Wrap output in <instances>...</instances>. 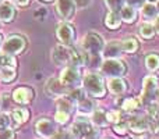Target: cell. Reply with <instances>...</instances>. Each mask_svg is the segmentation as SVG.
<instances>
[{"label":"cell","mask_w":159,"mask_h":139,"mask_svg":"<svg viewBox=\"0 0 159 139\" xmlns=\"http://www.w3.org/2000/svg\"><path fill=\"white\" fill-rule=\"evenodd\" d=\"M43 2H53V0H43Z\"/></svg>","instance_id":"obj_51"},{"label":"cell","mask_w":159,"mask_h":139,"mask_svg":"<svg viewBox=\"0 0 159 139\" xmlns=\"http://www.w3.org/2000/svg\"><path fill=\"white\" fill-rule=\"evenodd\" d=\"M120 46H121V50L123 52H126V53H135L138 50V41L135 38H133V36H127V38H124L123 39V42L120 43Z\"/></svg>","instance_id":"obj_24"},{"label":"cell","mask_w":159,"mask_h":139,"mask_svg":"<svg viewBox=\"0 0 159 139\" xmlns=\"http://www.w3.org/2000/svg\"><path fill=\"white\" fill-rule=\"evenodd\" d=\"M149 120L151 117H138V115H133L129 120L127 125L131 134H140V132H149Z\"/></svg>","instance_id":"obj_12"},{"label":"cell","mask_w":159,"mask_h":139,"mask_svg":"<svg viewBox=\"0 0 159 139\" xmlns=\"http://www.w3.org/2000/svg\"><path fill=\"white\" fill-rule=\"evenodd\" d=\"M147 2H148V3H157L158 0H147Z\"/></svg>","instance_id":"obj_47"},{"label":"cell","mask_w":159,"mask_h":139,"mask_svg":"<svg viewBox=\"0 0 159 139\" xmlns=\"http://www.w3.org/2000/svg\"><path fill=\"white\" fill-rule=\"evenodd\" d=\"M2 46H3V41H2V36H0V49H2Z\"/></svg>","instance_id":"obj_48"},{"label":"cell","mask_w":159,"mask_h":139,"mask_svg":"<svg viewBox=\"0 0 159 139\" xmlns=\"http://www.w3.org/2000/svg\"><path fill=\"white\" fill-rule=\"evenodd\" d=\"M145 67L149 71H157L159 70V54L157 53H151L145 57Z\"/></svg>","instance_id":"obj_29"},{"label":"cell","mask_w":159,"mask_h":139,"mask_svg":"<svg viewBox=\"0 0 159 139\" xmlns=\"http://www.w3.org/2000/svg\"><path fill=\"white\" fill-rule=\"evenodd\" d=\"M120 24H121V18L117 11H109L106 14V17H105V25L109 29H119Z\"/></svg>","instance_id":"obj_22"},{"label":"cell","mask_w":159,"mask_h":139,"mask_svg":"<svg viewBox=\"0 0 159 139\" xmlns=\"http://www.w3.org/2000/svg\"><path fill=\"white\" fill-rule=\"evenodd\" d=\"M67 98L77 104L80 100H82V99L85 98V90L82 89V88H75V89H71L69 93H67Z\"/></svg>","instance_id":"obj_31"},{"label":"cell","mask_w":159,"mask_h":139,"mask_svg":"<svg viewBox=\"0 0 159 139\" xmlns=\"http://www.w3.org/2000/svg\"><path fill=\"white\" fill-rule=\"evenodd\" d=\"M92 127H91L89 121L85 120V118H78L74 123V125L70 129V134H71L73 139H82L84 137H87L91 131H92Z\"/></svg>","instance_id":"obj_13"},{"label":"cell","mask_w":159,"mask_h":139,"mask_svg":"<svg viewBox=\"0 0 159 139\" xmlns=\"http://www.w3.org/2000/svg\"><path fill=\"white\" fill-rule=\"evenodd\" d=\"M140 104H141L140 98H129V99H124L121 107H123V110L127 113H134L140 109Z\"/></svg>","instance_id":"obj_27"},{"label":"cell","mask_w":159,"mask_h":139,"mask_svg":"<svg viewBox=\"0 0 159 139\" xmlns=\"http://www.w3.org/2000/svg\"><path fill=\"white\" fill-rule=\"evenodd\" d=\"M70 118V114H66V113H61V111H57L55 115V120L57 124H61V125H64V124L69 121Z\"/></svg>","instance_id":"obj_37"},{"label":"cell","mask_w":159,"mask_h":139,"mask_svg":"<svg viewBox=\"0 0 159 139\" xmlns=\"http://www.w3.org/2000/svg\"><path fill=\"white\" fill-rule=\"evenodd\" d=\"M2 2H4V0H0V3H2Z\"/></svg>","instance_id":"obj_52"},{"label":"cell","mask_w":159,"mask_h":139,"mask_svg":"<svg viewBox=\"0 0 159 139\" xmlns=\"http://www.w3.org/2000/svg\"><path fill=\"white\" fill-rule=\"evenodd\" d=\"M145 2L147 0H126V4L127 6H131V7H143L144 4H145Z\"/></svg>","instance_id":"obj_40"},{"label":"cell","mask_w":159,"mask_h":139,"mask_svg":"<svg viewBox=\"0 0 159 139\" xmlns=\"http://www.w3.org/2000/svg\"><path fill=\"white\" fill-rule=\"evenodd\" d=\"M52 60L56 66H70L71 60V46L57 45L52 50Z\"/></svg>","instance_id":"obj_10"},{"label":"cell","mask_w":159,"mask_h":139,"mask_svg":"<svg viewBox=\"0 0 159 139\" xmlns=\"http://www.w3.org/2000/svg\"><path fill=\"white\" fill-rule=\"evenodd\" d=\"M91 121H92L93 125L99 127V128L106 127V124L109 123V121H107V115L103 110H95V111L91 114Z\"/></svg>","instance_id":"obj_25"},{"label":"cell","mask_w":159,"mask_h":139,"mask_svg":"<svg viewBox=\"0 0 159 139\" xmlns=\"http://www.w3.org/2000/svg\"><path fill=\"white\" fill-rule=\"evenodd\" d=\"M11 125V117L7 113H0V129H7Z\"/></svg>","instance_id":"obj_34"},{"label":"cell","mask_w":159,"mask_h":139,"mask_svg":"<svg viewBox=\"0 0 159 139\" xmlns=\"http://www.w3.org/2000/svg\"><path fill=\"white\" fill-rule=\"evenodd\" d=\"M14 78H16V68H13V67H0V81L8 84Z\"/></svg>","instance_id":"obj_28"},{"label":"cell","mask_w":159,"mask_h":139,"mask_svg":"<svg viewBox=\"0 0 159 139\" xmlns=\"http://www.w3.org/2000/svg\"><path fill=\"white\" fill-rule=\"evenodd\" d=\"M56 106H57V111L66 113V114H71V113L74 111L75 103L70 100L67 96H61V98H57V100H56Z\"/></svg>","instance_id":"obj_20"},{"label":"cell","mask_w":159,"mask_h":139,"mask_svg":"<svg viewBox=\"0 0 159 139\" xmlns=\"http://www.w3.org/2000/svg\"><path fill=\"white\" fill-rule=\"evenodd\" d=\"M126 64L120 59H107L101 66V72L110 78H121L126 74Z\"/></svg>","instance_id":"obj_4"},{"label":"cell","mask_w":159,"mask_h":139,"mask_svg":"<svg viewBox=\"0 0 159 139\" xmlns=\"http://www.w3.org/2000/svg\"><path fill=\"white\" fill-rule=\"evenodd\" d=\"M16 15V8L10 2H2L0 3V21L10 22L13 21Z\"/></svg>","instance_id":"obj_17"},{"label":"cell","mask_w":159,"mask_h":139,"mask_svg":"<svg viewBox=\"0 0 159 139\" xmlns=\"http://www.w3.org/2000/svg\"><path fill=\"white\" fill-rule=\"evenodd\" d=\"M159 92V81L155 75H148L144 79L143 92H141L140 100L143 104H151L157 99Z\"/></svg>","instance_id":"obj_2"},{"label":"cell","mask_w":159,"mask_h":139,"mask_svg":"<svg viewBox=\"0 0 159 139\" xmlns=\"http://www.w3.org/2000/svg\"><path fill=\"white\" fill-rule=\"evenodd\" d=\"M11 118H13V121L16 124H24L28 121V118H30V113H28L27 109H22V107H17V109H14L13 111H11Z\"/></svg>","instance_id":"obj_23"},{"label":"cell","mask_w":159,"mask_h":139,"mask_svg":"<svg viewBox=\"0 0 159 139\" xmlns=\"http://www.w3.org/2000/svg\"><path fill=\"white\" fill-rule=\"evenodd\" d=\"M105 47V42L99 33L96 32H88L82 41V50L88 53V56H96L101 54Z\"/></svg>","instance_id":"obj_3"},{"label":"cell","mask_w":159,"mask_h":139,"mask_svg":"<svg viewBox=\"0 0 159 139\" xmlns=\"http://www.w3.org/2000/svg\"><path fill=\"white\" fill-rule=\"evenodd\" d=\"M0 139H14V131L10 128L0 129Z\"/></svg>","instance_id":"obj_38"},{"label":"cell","mask_w":159,"mask_h":139,"mask_svg":"<svg viewBox=\"0 0 159 139\" xmlns=\"http://www.w3.org/2000/svg\"><path fill=\"white\" fill-rule=\"evenodd\" d=\"M77 4L74 0H56V13L61 18V21L67 22L74 17Z\"/></svg>","instance_id":"obj_9"},{"label":"cell","mask_w":159,"mask_h":139,"mask_svg":"<svg viewBox=\"0 0 159 139\" xmlns=\"http://www.w3.org/2000/svg\"><path fill=\"white\" fill-rule=\"evenodd\" d=\"M140 35L143 36L144 39H151L154 38L155 35V28L151 22H144L140 28Z\"/></svg>","instance_id":"obj_30"},{"label":"cell","mask_w":159,"mask_h":139,"mask_svg":"<svg viewBox=\"0 0 159 139\" xmlns=\"http://www.w3.org/2000/svg\"><path fill=\"white\" fill-rule=\"evenodd\" d=\"M82 89L92 98H102L105 96L106 92V86H105L103 78L101 74L98 72H89L84 76V79L81 81Z\"/></svg>","instance_id":"obj_1"},{"label":"cell","mask_w":159,"mask_h":139,"mask_svg":"<svg viewBox=\"0 0 159 139\" xmlns=\"http://www.w3.org/2000/svg\"><path fill=\"white\" fill-rule=\"evenodd\" d=\"M16 2L17 6H20V7H25V6H28V3L31 2V0H14Z\"/></svg>","instance_id":"obj_43"},{"label":"cell","mask_w":159,"mask_h":139,"mask_svg":"<svg viewBox=\"0 0 159 139\" xmlns=\"http://www.w3.org/2000/svg\"><path fill=\"white\" fill-rule=\"evenodd\" d=\"M133 139H148L149 132H140V134H131Z\"/></svg>","instance_id":"obj_41"},{"label":"cell","mask_w":159,"mask_h":139,"mask_svg":"<svg viewBox=\"0 0 159 139\" xmlns=\"http://www.w3.org/2000/svg\"><path fill=\"white\" fill-rule=\"evenodd\" d=\"M105 4L109 8V11H120L123 6L126 4V0H105Z\"/></svg>","instance_id":"obj_32"},{"label":"cell","mask_w":159,"mask_h":139,"mask_svg":"<svg viewBox=\"0 0 159 139\" xmlns=\"http://www.w3.org/2000/svg\"><path fill=\"white\" fill-rule=\"evenodd\" d=\"M141 14L145 20H155L159 15L158 10H157V6L154 3H145L141 8Z\"/></svg>","instance_id":"obj_26"},{"label":"cell","mask_w":159,"mask_h":139,"mask_svg":"<svg viewBox=\"0 0 159 139\" xmlns=\"http://www.w3.org/2000/svg\"><path fill=\"white\" fill-rule=\"evenodd\" d=\"M60 82L67 88L69 90L71 89H75V88H80L81 85V74H80L78 68L75 67H71V66H67L66 68L61 71L60 74Z\"/></svg>","instance_id":"obj_6"},{"label":"cell","mask_w":159,"mask_h":139,"mask_svg":"<svg viewBox=\"0 0 159 139\" xmlns=\"http://www.w3.org/2000/svg\"><path fill=\"white\" fill-rule=\"evenodd\" d=\"M17 66V61L14 59V56H10V54H0V67H13L16 68Z\"/></svg>","instance_id":"obj_33"},{"label":"cell","mask_w":159,"mask_h":139,"mask_svg":"<svg viewBox=\"0 0 159 139\" xmlns=\"http://www.w3.org/2000/svg\"><path fill=\"white\" fill-rule=\"evenodd\" d=\"M89 2L91 0H74V3L75 4H78V6H87Z\"/></svg>","instance_id":"obj_44"},{"label":"cell","mask_w":159,"mask_h":139,"mask_svg":"<svg viewBox=\"0 0 159 139\" xmlns=\"http://www.w3.org/2000/svg\"><path fill=\"white\" fill-rule=\"evenodd\" d=\"M113 131L116 132V134L119 135H126L127 131H129V125H127V123H117L115 124V127H113Z\"/></svg>","instance_id":"obj_36"},{"label":"cell","mask_w":159,"mask_h":139,"mask_svg":"<svg viewBox=\"0 0 159 139\" xmlns=\"http://www.w3.org/2000/svg\"><path fill=\"white\" fill-rule=\"evenodd\" d=\"M155 6H157V10H158V14H159V0L157 2V4H155Z\"/></svg>","instance_id":"obj_46"},{"label":"cell","mask_w":159,"mask_h":139,"mask_svg":"<svg viewBox=\"0 0 159 139\" xmlns=\"http://www.w3.org/2000/svg\"><path fill=\"white\" fill-rule=\"evenodd\" d=\"M95 102L92 100V99L87 98L85 96L82 100H80L77 103V109L80 111V114H84V115H91L93 111H95Z\"/></svg>","instance_id":"obj_19"},{"label":"cell","mask_w":159,"mask_h":139,"mask_svg":"<svg viewBox=\"0 0 159 139\" xmlns=\"http://www.w3.org/2000/svg\"><path fill=\"white\" fill-rule=\"evenodd\" d=\"M154 28H155V32L159 35V15L155 18V24H154Z\"/></svg>","instance_id":"obj_45"},{"label":"cell","mask_w":159,"mask_h":139,"mask_svg":"<svg viewBox=\"0 0 159 139\" xmlns=\"http://www.w3.org/2000/svg\"><path fill=\"white\" fill-rule=\"evenodd\" d=\"M106 115H107V121H109V123L117 124L121 121V114H120V111H117V110H112V111L106 113Z\"/></svg>","instance_id":"obj_35"},{"label":"cell","mask_w":159,"mask_h":139,"mask_svg":"<svg viewBox=\"0 0 159 139\" xmlns=\"http://www.w3.org/2000/svg\"><path fill=\"white\" fill-rule=\"evenodd\" d=\"M57 132L55 123L49 118H41L35 123V134L41 139H52Z\"/></svg>","instance_id":"obj_8"},{"label":"cell","mask_w":159,"mask_h":139,"mask_svg":"<svg viewBox=\"0 0 159 139\" xmlns=\"http://www.w3.org/2000/svg\"><path fill=\"white\" fill-rule=\"evenodd\" d=\"M121 53H123V50H121L120 43H117V42H110L102 50V56L105 57V60H107V59H119Z\"/></svg>","instance_id":"obj_16"},{"label":"cell","mask_w":159,"mask_h":139,"mask_svg":"<svg viewBox=\"0 0 159 139\" xmlns=\"http://www.w3.org/2000/svg\"><path fill=\"white\" fill-rule=\"evenodd\" d=\"M157 102H158V106H159V92H158V96H157Z\"/></svg>","instance_id":"obj_49"},{"label":"cell","mask_w":159,"mask_h":139,"mask_svg":"<svg viewBox=\"0 0 159 139\" xmlns=\"http://www.w3.org/2000/svg\"><path fill=\"white\" fill-rule=\"evenodd\" d=\"M45 92L49 96H55V98H61V96H67L70 92L66 86L60 82L59 78H50L45 84Z\"/></svg>","instance_id":"obj_11"},{"label":"cell","mask_w":159,"mask_h":139,"mask_svg":"<svg viewBox=\"0 0 159 139\" xmlns=\"http://www.w3.org/2000/svg\"><path fill=\"white\" fill-rule=\"evenodd\" d=\"M88 63V53L82 49L77 47H71V60H70V66L71 67H82Z\"/></svg>","instance_id":"obj_15"},{"label":"cell","mask_w":159,"mask_h":139,"mask_svg":"<svg viewBox=\"0 0 159 139\" xmlns=\"http://www.w3.org/2000/svg\"><path fill=\"white\" fill-rule=\"evenodd\" d=\"M0 106H2V96H0Z\"/></svg>","instance_id":"obj_50"},{"label":"cell","mask_w":159,"mask_h":139,"mask_svg":"<svg viewBox=\"0 0 159 139\" xmlns=\"http://www.w3.org/2000/svg\"><path fill=\"white\" fill-rule=\"evenodd\" d=\"M56 36H57L60 45L64 46H71L75 41V32L73 25H70L69 22H59L56 27Z\"/></svg>","instance_id":"obj_7"},{"label":"cell","mask_w":159,"mask_h":139,"mask_svg":"<svg viewBox=\"0 0 159 139\" xmlns=\"http://www.w3.org/2000/svg\"><path fill=\"white\" fill-rule=\"evenodd\" d=\"M27 46V42L21 35H10L4 42H3L2 50L4 54L17 56L22 53V50Z\"/></svg>","instance_id":"obj_5"},{"label":"cell","mask_w":159,"mask_h":139,"mask_svg":"<svg viewBox=\"0 0 159 139\" xmlns=\"http://www.w3.org/2000/svg\"><path fill=\"white\" fill-rule=\"evenodd\" d=\"M52 139H73L70 131H63V132H56V135Z\"/></svg>","instance_id":"obj_39"},{"label":"cell","mask_w":159,"mask_h":139,"mask_svg":"<svg viewBox=\"0 0 159 139\" xmlns=\"http://www.w3.org/2000/svg\"><path fill=\"white\" fill-rule=\"evenodd\" d=\"M98 137H99V132L96 131V129H92V131H91L89 134L87 135V137H84L82 139H96Z\"/></svg>","instance_id":"obj_42"},{"label":"cell","mask_w":159,"mask_h":139,"mask_svg":"<svg viewBox=\"0 0 159 139\" xmlns=\"http://www.w3.org/2000/svg\"><path fill=\"white\" fill-rule=\"evenodd\" d=\"M13 100L18 104H28L34 99V90L28 86H20L13 90Z\"/></svg>","instance_id":"obj_14"},{"label":"cell","mask_w":159,"mask_h":139,"mask_svg":"<svg viewBox=\"0 0 159 139\" xmlns=\"http://www.w3.org/2000/svg\"><path fill=\"white\" fill-rule=\"evenodd\" d=\"M107 88H109V90L113 93V95L120 96L126 92L127 85L121 78H110L109 82H107Z\"/></svg>","instance_id":"obj_18"},{"label":"cell","mask_w":159,"mask_h":139,"mask_svg":"<svg viewBox=\"0 0 159 139\" xmlns=\"http://www.w3.org/2000/svg\"><path fill=\"white\" fill-rule=\"evenodd\" d=\"M119 14H120L121 21L127 22V24H131V22H134L137 20V10L134 7H131V6L124 4L123 8L119 11Z\"/></svg>","instance_id":"obj_21"}]
</instances>
